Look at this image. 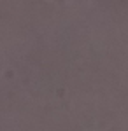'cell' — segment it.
<instances>
[]
</instances>
